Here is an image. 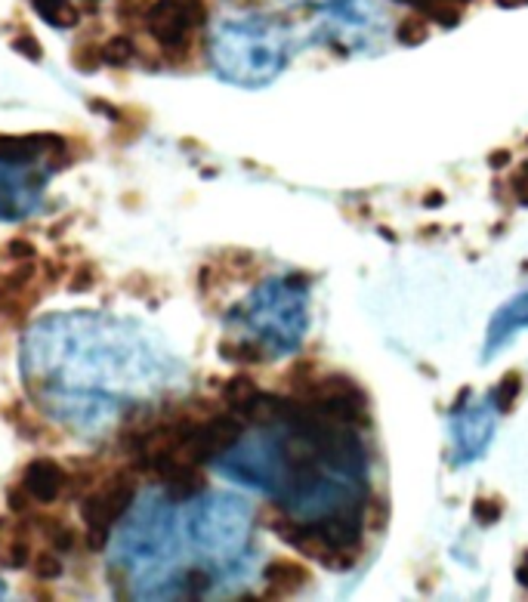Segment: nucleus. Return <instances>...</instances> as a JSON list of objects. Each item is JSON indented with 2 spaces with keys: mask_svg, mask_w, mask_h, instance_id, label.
Returning a JSON list of instances; mask_svg holds the SVG:
<instances>
[{
  "mask_svg": "<svg viewBox=\"0 0 528 602\" xmlns=\"http://www.w3.org/2000/svg\"><path fill=\"white\" fill-rule=\"evenodd\" d=\"M229 316V321L244 325L269 356H287L303 343L309 327V285L303 276L269 278Z\"/></svg>",
  "mask_w": 528,
  "mask_h": 602,
  "instance_id": "nucleus-1",
  "label": "nucleus"
},
{
  "mask_svg": "<svg viewBox=\"0 0 528 602\" xmlns=\"http://www.w3.org/2000/svg\"><path fill=\"white\" fill-rule=\"evenodd\" d=\"M177 562V532H173V516L158 494L145 498L136 507L133 519L127 522L124 534L118 538L115 565H124L130 572L133 584L143 587H173Z\"/></svg>",
  "mask_w": 528,
  "mask_h": 602,
  "instance_id": "nucleus-2",
  "label": "nucleus"
},
{
  "mask_svg": "<svg viewBox=\"0 0 528 602\" xmlns=\"http://www.w3.org/2000/svg\"><path fill=\"white\" fill-rule=\"evenodd\" d=\"M189 538L202 557L217 565L242 562L253 528L251 504L235 494H207L189 513Z\"/></svg>",
  "mask_w": 528,
  "mask_h": 602,
  "instance_id": "nucleus-3",
  "label": "nucleus"
},
{
  "mask_svg": "<svg viewBox=\"0 0 528 602\" xmlns=\"http://www.w3.org/2000/svg\"><path fill=\"white\" fill-rule=\"evenodd\" d=\"M213 69L238 87H266L285 71L287 46L282 37L253 29H223L210 44Z\"/></svg>",
  "mask_w": 528,
  "mask_h": 602,
  "instance_id": "nucleus-4",
  "label": "nucleus"
},
{
  "mask_svg": "<svg viewBox=\"0 0 528 602\" xmlns=\"http://www.w3.org/2000/svg\"><path fill=\"white\" fill-rule=\"evenodd\" d=\"M207 22L204 0H155L145 12V31L158 40L167 62L179 65L192 56L195 31Z\"/></svg>",
  "mask_w": 528,
  "mask_h": 602,
  "instance_id": "nucleus-5",
  "label": "nucleus"
},
{
  "mask_svg": "<svg viewBox=\"0 0 528 602\" xmlns=\"http://www.w3.org/2000/svg\"><path fill=\"white\" fill-rule=\"evenodd\" d=\"M498 405L491 392L470 405L451 408V466H466L479 460L491 445L494 426H498Z\"/></svg>",
  "mask_w": 528,
  "mask_h": 602,
  "instance_id": "nucleus-6",
  "label": "nucleus"
},
{
  "mask_svg": "<svg viewBox=\"0 0 528 602\" xmlns=\"http://www.w3.org/2000/svg\"><path fill=\"white\" fill-rule=\"evenodd\" d=\"M133 494H136V482H133L130 473H115L109 476L99 488H93L90 494L84 498V519H87V544L90 550H103L105 540H109V532L115 528V522H121V516L130 510Z\"/></svg>",
  "mask_w": 528,
  "mask_h": 602,
  "instance_id": "nucleus-7",
  "label": "nucleus"
},
{
  "mask_svg": "<svg viewBox=\"0 0 528 602\" xmlns=\"http://www.w3.org/2000/svg\"><path fill=\"white\" fill-rule=\"evenodd\" d=\"M525 327H528V291L516 293L510 303L500 306V309L494 312L491 325H488V334H485L483 359L485 361L494 359L507 343H510L513 337H516L519 331H525Z\"/></svg>",
  "mask_w": 528,
  "mask_h": 602,
  "instance_id": "nucleus-8",
  "label": "nucleus"
},
{
  "mask_svg": "<svg viewBox=\"0 0 528 602\" xmlns=\"http://www.w3.org/2000/svg\"><path fill=\"white\" fill-rule=\"evenodd\" d=\"M22 488L31 494V500H37V504H53V500L69 488V473H65L56 460L37 458L25 466Z\"/></svg>",
  "mask_w": 528,
  "mask_h": 602,
  "instance_id": "nucleus-9",
  "label": "nucleus"
},
{
  "mask_svg": "<svg viewBox=\"0 0 528 602\" xmlns=\"http://www.w3.org/2000/svg\"><path fill=\"white\" fill-rule=\"evenodd\" d=\"M263 581L272 587L276 597H287V593H300L312 581L309 568L297 559H272L263 568Z\"/></svg>",
  "mask_w": 528,
  "mask_h": 602,
  "instance_id": "nucleus-10",
  "label": "nucleus"
},
{
  "mask_svg": "<svg viewBox=\"0 0 528 602\" xmlns=\"http://www.w3.org/2000/svg\"><path fill=\"white\" fill-rule=\"evenodd\" d=\"M260 386H257V380H251L247 374H238V377H232V380H226V386H223V401L226 405L232 408L235 414H244L247 408L253 405V399L260 396Z\"/></svg>",
  "mask_w": 528,
  "mask_h": 602,
  "instance_id": "nucleus-11",
  "label": "nucleus"
},
{
  "mask_svg": "<svg viewBox=\"0 0 528 602\" xmlns=\"http://www.w3.org/2000/svg\"><path fill=\"white\" fill-rule=\"evenodd\" d=\"M31 4L53 29H75L78 25V6L71 0H31Z\"/></svg>",
  "mask_w": 528,
  "mask_h": 602,
  "instance_id": "nucleus-12",
  "label": "nucleus"
},
{
  "mask_svg": "<svg viewBox=\"0 0 528 602\" xmlns=\"http://www.w3.org/2000/svg\"><path fill=\"white\" fill-rule=\"evenodd\" d=\"M219 356L232 365H257V361L269 359V352L257 340H226V343H219Z\"/></svg>",
  "mask_w": 528,
  "mask_h": 602,
  "instance_id": "nucleus-13",
  "label": "nucleus"
},
{
  "mask_svg": "<svg viewBox=\"0 0 528 602\" xmlns=\"http://www.w3.org/2000/svg\"><path fill=\"white\" fill-rule=\"evenodd\" d=\"M523 390H525L523 374H519V371H507L504 377L498 380V386L491 390V399H494V405H498V411L500 414L513 411V405H516L519 396H523Z\"/></svg>",
  "mask_w": 528,
  "mask_h": 602,
  "instance_id": "nucleus-14",
  "label": "nucleus"
},
{
  "mask_svg": "<svg viewBox=\"0 0 528 602\" xmlns=\"http://www.w3.org/2000/svg\"><path fill=\"white\" fill-rule=\"evenodd\" d=\"M139 59V46L130 37H111L103 44V62L111 69H130Z\"/></svg>",
  "mask_w": 528,
  "mask_h": 602,
  "instance_id": "nucleus-15",
  "label": "nucleus"
},
{
  "mask_svg": "<svg viewBox=\"0 0 528 602\" xmlns=\"http://www.w3.org/2000/svg\"><path fill=\"white\" fill-rule=\"evenodd\" d=\"M37 528L46 534V544H50L56 553L75 550L78 534H75V528H71L69 522H62V519H37Z\"/></svg>",
  "mask_w": 528,
  "mask_h": 602,
  "instance_id": "nucleus-16",
  "label": "nucleus"
},
{
  "mask_svg": "<svg viewBox=\"0 0 528 602\" xmlns=\"http://www.w3.org/2000/svg\"><path fill=\"white\" fill-rule=\"evenodd\" d=\"M396 37L399 44L405 46H420L430 40V19L424 16V12H411V16H405L402 22L396 25Z\"/></svg>",
  "mask_w": 528,
  "mask_h": 602,
  "instance_id": "nucleus-17",
  "label": "nucleus"
},
{
  "mask_svg": "<svg viewBox=\"0 0 528 602\" xmlns=\"http://www.w3.org/2000/svg\"><path fill=\"white\" fill-rule=\"evenodd\" d=\"M31 559H35V553H31L29 547V538L25 534H10V538L4 540V547H0V562L10 568H25L31 565Z\"/></svg>",
  "mask_w": 528,
  "mask_h": 602,
  "instance_id": "nucleus-18",
  "label": "nucleus"
},
{
  "mask_svg": "<svg viewBox=\"0 0 528 602\" xmlns=\"http://www.w3.org/2000/svg\"><path fill=\"white\" fill-rule=\"evenodd\" d=\"M426 19H430L433 25H439V29H458L460 19H464V10H460V4H451V0H436V4L424 6Z\"/></svg>",
  "mask_w": 528,
  "mask_h": 602,
  "instance_id": "nucleus-19",
  "label": "nucleus"
},
{
  "mask_svg": "<svg viewBox=\"0 0 528 602\" xmlns=\"http://www.w3.org/2000/svg\"><path fill=\"white\" fill-rule=\"evenodd\" d=\"M504 498H498V494H479L476 500H473V519L479 522V525H494V522L504 519Z\"/></svg>",
  "mask_w": 528,
  "mask_h": 602,
  "instance_id": "nucleus-20",
  "label": "nucleus"
},
{
  "mask_svg": "<svg viewBox=\"0 0 528 602\" xmlns=\"http://www.w3.org/2000/svg\"><path fill=\"white\" fill-rule=\"evenodd\" d=\"M71 62H75L78 71H84V75H90V71H96L103 62V44H90V40H84V44H78L75 50H71Z\"/></svg>",
  "mask_w": 528,
  "mask_h": 602,
  "instance_id": "nucleus-21",
  "label": "nucleus"
},
{
  "mask_svg": "<svg viewBox=\"0 0 528 602\" xmlns=\"http://www.w3.org/2000/svg\"><path fill=\"white\" fill-rule=\"evenodd\" d=\"M6 411H10L12 426H16V430L22 433V439L37 441V436H44V424H41V420L31 417L29 411H19V405H10V408H6Z\"/></svg>",
  "mask_w": 528,
  "mask_h": 602,
  "instance_id": "nucleus-22",
  "label": "nucleus"
},
{
  "mask_svg": "<svg viewBox=\"0 0 528 602\" xmlns=\"http://www.w3.org/2000/svg\"><path fill=\"white\" fill-rule=\"evenodd\" d=\"M31 568H35V574L41 581H56L59 574H62V562H59V553L56 550L37 553V557L31 559Z\"/></svg>",
  "mask_w": 528,
  "mask_h": 602,
  "instance_id": "nucleus-23",
  "label": "nucleus"
},
{
  "mask_svg": "<svg viewBox=\"0 0 528 602\" xmlns=\"http://www.w3.org/2000/svg\"><path fill=\"white\" fill-rule=\"evenodd\" d=\"M96 278H99L96 266H90V263L75 266V269H71V278H69V291L71 293H87L93 285H96Z\"/></svg>",
  "mask_w": 528,
  "mask_h": 602,
  "instance_id": "nucleus-24",
  "label": "nucleus"
},
{
  "mask_svg": "<svg viewBox=\"0 0 528 602\" xmlns=\"http://www.w3.org/2000/svg\"><path fill=\"white\" fill-rule=\"evenodd\" d=\"M507 189L513 192L516 204L528 207V161H525L523 167H516V170L510 173V179H507Z\"/></svg>",
  "mask_w": 528,
  "mask_h": 602,
  "instance_id": "nucleus-25",
  "label": "nucleus"
},
{
  "mask_svg": "<svg viewBox=\"0 0 528 602\" xmlns=\"http://www.w3.org/2000/svg\"><path fill=\"white\" fill-rule=\"evenodd\" d=\"M12 50H16L19 56L29 59V62H41L44 59V46L37 44L35 35H19L16 40H12Z\"/></svg>",
  "mask_w": 528,
  "mask_h": 602,
  "instance_id": "nucleus-26",
  "label": "nucleus"
},
{
  "mask_svg": "<svg viewBox=\"0 0 528 602\" xmlns=\"http://www.w3.org/2000/svg\"><path fill=\"white\" fill-rule=\"evenodd\" d=\"M4 253L10 260H37V247L31 244L29 238H12L10 244L4 247Z\"/></svg>",
  "mask_w": 528,
  "mask_h": 602,
  "instance_id": "nucleus-27",
  "label": "nucleus"
},
{
  "mask_svg": "<svg viewBox=\"0 0 528 602\" xmlns=\"http://www.w3.org/2000/svg\"><path fill=\"white\" fill-rule=\"evenodd\" d=\"M507 164H510V152L507 149H498L488 155V167H494V170H504Z\"/></svg>",
  "mask_w": 528,
  "mask_h": 602,
  "instance_id": "nucleus-28",
  "label": "nucleus"
},
{
  "mask_svg": "<svg viewBox=\"0 0 528 602\" xmlns=\"http://www.w3.org/2000/svg\"><path fill=\"white\" fill-rule=\"evenodd\" d=\"M494 4H500V6H523V4H528V0H494Z\"/></svg>",
  "mask_w": 528,
  "mask_h": 602,
  "instance_id": "nucleus-29",
  "label": "nucleus"
},
{
  "mask_svg": "<svg viewBox=\"0 0 528 602\" xmlns=\"http://www.w3.org/2000/svg\"><path fill=\"white\" fill-rule=\"evenodd\" d=\"M396 4H405V6H414V10H420V4H424V0H396Z\"/></svg>",
  "mask_w": 528,
  "mask_h": 602,
  "instance_id": "nucleus-30",
  "label": "nucleus"
},
{
  "mask_svg": "<svg viewBox=\"0 0 528 602\" xmlns=\"http://www.w3.org/2000/svg\"><path fill=\"white\" fill-rule=\"evenodd\" d=\"M4 597H6V590H4V584H0V599H4Z\"/></svg>",
  "mask_w": 528,
  "mask_h": 602,
  "instance_id": "nucleus-31",
  "label": "nucleus"
}]
</instances>
